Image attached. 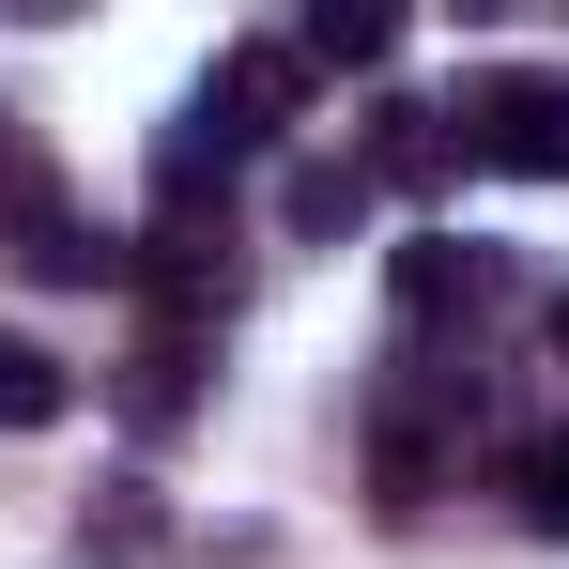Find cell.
I'll return each instance as SVG.
<instances>
[{
	"instance_id": "cell-1",
	"label": "cell",
	"mask_w": 569,
	"mask_h": 569,
	"mask_svg": "<svg viewBox=\"0 0 569 569\" xmlns=\"http://www.w3.org/2000/svg\"><path fill=\"white\" fill-rule=\"evenodd\" d=\"M447 139H462L477 170H523V186H569V78H523V62H492V78H462V108H447Z\"/></svg>"
},
{
	"instance_id": "cell-2",
	"label": "cell",
	"mask_w": 569,
	"mask_h": 569,
	"mask_svg": "<svg viewBox=\"0 0 569 569\" xmlns=\"http://www.w3.org/2000/svg\"><path fill=\"white\" fill-rule=\"evenodd\" d=\"M0 231H16V262H31L47 292H93V278H123V247H108V231H93V216H78L62 186H47V170H31V186H0Z\"/></svg>"
},
{
	"instance_id": "cell-3",
	"label": "cell",
	"mask_w": 569,
	"mask_h": 569,
	"mask_svg": "<svg viewBox=\"0 0 569 569\" xmlns=\"http://www.w3.org/2000/svg\"><path fill=\"white\" fill-rule=\"evenodd\" d=\"M370 477H385V508H431V492H447V431H431V416H385Z\"/></svg>"
},
{
	"instance_id": "cell-4",
	"label": "cell",
	"mask_w": 569,
	"mask_h": 569,
	"mask_svg": "<svg viewBox=\"0 0 569 569\" xmlns=\"http://www.w3.org/2000/svg\"><path fill=\"white\" fill-rule=\"evenodd\" d=\"M477 292H492L477 247H400V308H416V323H447V308H477Z\"/></svg>"
},
{
	"instance_id": "cell-5",
	"label": "cell",
	"mask_w": 569,
	"mask_h": 569,
	"mask_svg": "<svg viewBox=\"0 0 569 569\" xmlns=\"http://www.w3.org/2000/svg\"><path fill=\"white\" fill-rule=\"evenodd\" d=\"M447 154H462V139H447V108H385V139H370V170H385V186H431Z\"/></svg>"
},
{
	"instance_id": "cell-6",
	"label": "cell",
	"mask_w": 569,
	"mask_h": 569,
	"mask_svg": "<svg viewBox=\"0 0 569 569\" xmlns=\"http://www.w3.org/2000/svg\"><path fill=\"white\" fill-rule=\"evenodd\" d=\"M385 47H400V16H385V0H323V16H308V62H355V78H370Z\"/></svg>"
},
{
	"instance_id": "cell-7",
	"label": "cell",
	"mask_w": 569,
	"mask_h": 569,
	"mask_svg": "<svg viewBox=\"0 0 569 569\" xmlns=\"http://www.w3.org/2000/svg\"><path fill=\"white\" fill-rule=\"evenodd\" d=\"M47 416H62V355L0 339V431H47Z\"/></svg>"
},
{
	"instance_id": "cell-8",
	"label": "cell",
	"mask_w": 569,
	"mask_h": 569,
	"mask_svg": "<svg viewBox=\"0 0 569 569\" xmlns=\"http://www.w3.org/2000/svg\"><path fill=\"white\" fill-rule=\"evenodd\" d=\"M508 492H523V523H539V539H569V431H539V447L508 462Z\"/></svg>"
},
{
	"instance_id": "cell-9",
	"label": "cell",
	"mask_w": 569,
	"mask_h": 569,
	"mask_svg": "<svg viewBox=\"0 0 569 569\" xmlns=\"http://www.w3.org/2000/svg\"><path fill=\"white\" fill-rule=\"evenodd\" d=\"M355 200H370V170H292V231H339Z\"/></svg>"
},
{
	"instance_id": "cell-10",
	"label": "cell",
	"mask_w": 569,
	"mask_h": 569,
	"mask_svg": "<svg viewBox=\"0 0 569 569\" xmlns=\"http://www.w3.org/2000/svg\"><path fill=\"white\" fill-rule=\"evenodd\" d=\"M555 355H569V308H555Z\"/></svg>"
}]
</instances>
